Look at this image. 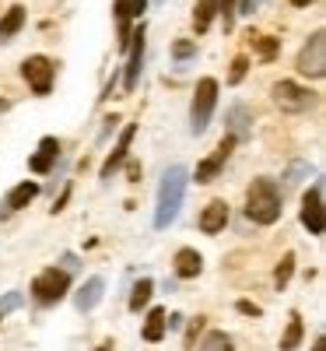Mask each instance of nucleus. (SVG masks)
Wrapping results in <instances>:
<instances>
[{
  "instance_id": "obj_1",
  "label": "nucleus",
  "mask_w": 326,
  "mask_h": 351,
  "mask_svg": "<svg viewBox=\"0 0 326 351\" xmlns=\"http://www.w3.org/2000/svg\"><path fill=\"white\" fill-rule=\"evenodd\" d=\"M183 197H186V169H183V165H168V169L162 172V183H158L155 228H168L175 218H179Z\"/></svg>"
},
{
  "instance_id": "obj_2",
  "label": "nucleus",
  "mask_w": 326,
  "mask_h": 351,
  "mask_svg": "<svg viewBox=\"0 0 326 351\" xmlns=\"http://www.w3.org/2000/svg\"><path fill=\"white\" fill-rule=\"evenodd\" d=\"M281 208H284V197L277 183L266 180V176H256L246 190V218H253L256 225H274L281 218Z\"/></svg>"
},
{
  "instance_id": "obj_3",
  "label": "nucleus",
  "mask_w": 326,
  "mask_h": 351,
  "mask_svg": "<svg viewBox=\"0 0 326 351\" xmlns=\"http://www.w3.org/2000/svg\"><path fill=\"white\" fill-rule=\"evenodd\" d=\"M214 106H218V81L200 77L197 92H193V106H190V130L193 134L207 130V123H211V116H214Z\"/></svg>"
},
{
  "instance_id": "obj_4",
  "label": "nucleus",
  "mask_w": 326,
  "mask_h": 351,
  "mask_svg": "<svg viewBox=\"0 0 326 351\" xmlns=\"http://www.w3.org/2000/svg\"><path fill=\"white\" fill-rule=\"evenodd\" d=\"M67 288H71V274L60 271V267H49L32 281V299L39 306H53V302H60L67 295Z\"/></svg>"
},
{
  "instance_id": "obj_5",
  "label": "nucleus",
  "mask_w": 326,
  "mask_h": 351,
  "mask_svg": "<svg viewBox=\"0 0 326 351\" xmlns=\"http://www.w3.org/2000/svg\"><path fill=\"white\" fill-rule=\"evenodd\" d=\"M299 74L302 77H326V32L316 28L309 43L299 53Z\"/></svg>"
},
{
  "instance_id": "obj_6",
  "label": "nucleus",
  "mask_w": 326,
  "mask_h": 351,
  "mask_svg": "<svg viewBox=\"0 0 326 351\" xmlns=\"http://www.w3.org/2000/svg\"><path fill=\"white\" fill-rule=\"evenodd\" d=\"M271 95H274L277 109H284V112H305V109H312L319 102V95H312L309 88L294 84V81H277L271 88Z\"/></svg>"
},
{
  "instance_id": "obj_7",
  "label": "nucleus",
  "mask_w": 326,
  "mask_h": 351,
  "mask_svg": "<svg viewBox=\"0 0 326 351\" xmlns=\"http://www.w3.org/2000/svg\"><path fill=\"white\" fill-rule=\"evenodd\" d=\"M21 77L28 81V88H32L36 95H49L53 92L56 67H53L49 56H28V60L21 64Z\"/></svg>"
},
{
  "instance_id": "obj_8",
  "label": "nucleus",
  "mask_w": 326,
  "mask_h": 351,
  "mask_svg": "<svg viewBox=\"0 0 326 351\" xmlns=\"http://www.w3.org/2000/svg\"><path fill=\"white\" fill-rule=\"evenodd\" d=\"M127 53H130V60H127V71H123V88H127V92H134L137 77H140V67H144V21L137 25L134 39L127 43Z\"/></svg>"
},
{
  "instance_id": "obj_9",
  "label": "nucleus",
  "mask_w": 326,
  "mask_h": 351,
  "mask_svg": "<svg viewBox=\"0 0 326 351\" xmlns=\"http://www.w3.org/2000/svg\"><path fill=\"white\" fill-rule=\"evenodd\" d=\"M302 225L312 236H323V186L319 183L302 197Z\"/></svg>"
},
{
  "instance_id": "obj_10",
  "label": "nucleus",
  "mask_w": 326,
  "mask_h": 351,
  "mask_svg": "<svg viewBox=\"0 0 326 351\" xmlns=\"http://www.w3.org/2000/svg\"><path fill=\"white\" fill-rule=\"evenodd\" d=\"M231 148H235V141H231V137H225V141L218 144V152H211V155H207V158L197 165V183H211L214 176L225 169V162H228Z\"/></svg>"
},
{
  "instance_id": "obj_11",
  "label": "nucleus",
  "mask_w": 326,
  "mask_h": 351,
  "mask_svg": "<svg viewBox=\"0 0 326 351\" xmlns=\"http://www.w3.org/2000/svg\"><path fill=\"white\" fill-rule=\"evenodd\" d=\"M39 197V186L36 183H18L8 197H4V204H0V218H8V215H14V211H21V208H28V204H32Z\"/></svg>"
},
{
  "instance_id": "obj_12",
  "label": "nucleus",
  "mask_w": 326,
  "mask_h": 351,
  "mask_svg": "<svg viewBox=\"0 0 326 351\" xmlns=\"http://www.w3.org/2000/svg\"><path fill=\"white\" fill-rule=\"evenodd\" d=\"M253 134V116H249V106L246 102H235L231 109H228V137L239 144V141H246Z\"/></svg>"
},
{
  "instance_id": "obj_13",
  "label": "nucleus",
  "mask_w": 326,
  "mask_h": 351,
  "mask_svg": "<svg viewBox=\"0 0 326 351\" xmlns=\"http://www.w3.org/2000/svg\"><path fill=\"white\" fill-rule=\"evenodd\" d=\"M225 225H228V204H225V200H211V204L200 211V232H207V236H218Z\"/></svg>"
},
{
  "instance_id": "obj_14",
  "label": "nucleus",
  "mask_w": 326,
  "mask_h": 351,
  "mask_svg": "<svg viewBox=\"0 0 326 351\" xmlns=\"http://www.w3.org/2000/svg\"><path fill=\"white\" fill-rule=\"evenodd\" d=\"M56 158H60V141H56V137H42V141H39V148H36V155L28 158V165H32V172L42 176V172L53 169Z\"/></svg>"
},
{
  "instance_id": "obj_15",
  "label": "nucleus",
  "mask_w": 326,
  "mask_h": 351,
  "mask_svg": "<svg viewBox=\"0 0 326 351\" xmlns=\"http://www.w3.org/2000/svg\"><path fill=\"white\" fill-rule=\"evenodd\" d=\"M134 134H137V127H134V123H130V127L120 134V144H116L112 155H109V158H105V165H102V180H112V172L127 162V152H130V141H134Z\"/></svg>"
},
{
  "instance_id": "obj_16",
  "label": "nucleus",
  "mask_w": 326,
  "mask_h": 351,
  "mask_svg": "<svg viewBox=\"0 0 326 351\" xmlns=\"http://www.w3.org/2000/svg\"><path fill=\"white\" fill-rule=\"evenodd\" d=\"M102 295H105V281L102 278H88L84 285H81V291H77V309L81 313H92L99 302H102Z\"/></svg>"
},
{
  "instance_id": "obj_17",
  "label": "nucleus",
  "mask_w": 326,
  "mask_h": 351,
  "mask_svg": "<svg viewBox=\"0 0 326 351\" xmlns=\"http://www.w3.org/2000/svg\"><path fill=\"white\" fill-rule=\"evenodd\" d=\"M203 271V256L197 253V250H190V246H183L179 253H175V274H179L183 281H190V278H197Z\"/></svg>"
},
{
  "instance_id": "obj_18",
  "label": "nucleus",
  "mask_w": 326,
  "mask_h": 351,
  "mask_svg": "<svg viewBox=\"0 0 326 351\" xmlns=\"http://www.w3.org/2000/svg\"><path fill=\"white\" fill-rule=\"evenodd\" d=\"M21 25H25V8H21V4L8 8V14L0 18V43H8V39H14V36L21 32Z\"/></svg>"
},
{
  "instance_id": "obj_19",
  "label": "nucleus",
  "mask_w": 326,
  "mask_h": 351,
  "mask_svg": "<svg viewBox=\"0 0 326 351\" xmlns=\"http://www.w3.org/2000/svg\"><path fill=\"white\" fill-rule=\"evenodd\" d=\"M165 319H168V316H165V309H151V313H147L144 330H140L147 344H158V341L165 337Z\"/></svg>"
},
{
  "instance_id": "obj_20",
  "label": "nucleus",
  "mask_w": 326,
  "mask_h": 351,
  "mask_svg": "<svg viewBox=\"0 0 326 351\" xmlns=\"http://www.w3.org/2000/svg\"><path fill=\"white\" fill-rule=\"evenodd\" d=\"M218 14V0H197V11H193V28H197V36H203L207 28H211Z\"/></svg>"
},
{
  "instance_id": "obj_21",
  "label": "nucleus",
  "mask_w": 326,
  "mask_h": 351,
  "mask_svg": "<svg viewBox=\"0 0 326 351\" xmlns=\"http://www.w3.org/2000/svg\"><path fill=\"white\" fill-rule=\"evenodd\" d=\"M302 334H305L302 316H299V313H291V316H288V330H284V337H281V351H294V348L302 344Z\"/></svg>"
},
{
  "instance_id": "obj_22",
  "label": "nucleus",
  "mask_w": 326,
  "mask_h": 351,
  "mask_svg": "<svg viewBox=\"0 0 326 351\" xmlns=\"http://www.w3.org/2000/svg\"><path fill=\"white\" fill-rule=\"evenodd\" d=\"M151 291H155L151 278H140V281L134 285V291H130V309H134V313H140L147 302H151Z\"/></svg>"
},
{
  "instance_id": "obj_23",
  "label": "nucleus",
  "mask_w": 326,
  "mask_h": 351,
  "mask_svg": "<svg viewBox=\"0 0 326 351\" xmlns=\"http://www.w3.org/2000/svg\"><path fill=\"white\" fill-rule=\"evenodd\" d=\"M253 49H256V56H260L263 64H271L274 56H277V49H281V43L271 39V36H253Z\"/></svg>"
},
{
  "instance_id": "obj_24",
  "label": "nucleus",
  "mask_w": 326,
  "mask_h": 351,
  "mask_svg": "<svg viewBox=\"0 0 326 351\" xmlns=\"http://www.w3.org/2000/svg\"><path fill=\"white\" fill-rule=\"evenodd\" d=\"M200 351H235V344H231V337L225 330H211V334L203 337V348Z\"/></svg>"
},
{
  "instance_id": "obj_25",
  "label": "nucleus",
  "mask_w": 326,
  "mask_h": 351,
  "mask_svg": "<svg viewBox=\"0 0 326 351\" xmlns=\"http://www.w3.org/2000/svg\"><path fill=\"white\" fill-rule=\"evenodd\" d=\"M291 274H294V253H284V260L277 263V274H274V285H277V288H288Z\"/></svg>"
},
{
  "instance_id": "obj_26",
  "label": "nucleus",
  "mask_w": 326,
  "mask_h": 351,
  "mask_svg": "<svg viewBox=\"0 0 326 351\" xmlns=\"http://www.w3.org/2000/svg\"><path fill=\"white\" fill-rule=\"evenodd\" d=\"M246 67H249V56H235V60H231V71H228V84H242Z\"/></svg>"
},
{
  "instance_id": "obj_27",
  "label": "nucleus",
  "mask_w": 326,
  "mask_h": 351,
  "mask_svg": "<svg viewBox=\"0 0 326 351\" xmlns=\"http://www.w3.org/2000/svg\"><path fill=\"white\" fill-rule=\"evenodd\" d=\"M172 56H175L179 64L190 60V56H193V43H190V39H175V43H172Z\"/></svg>"
},
{
  "instance_id": "obj_28",
  "label": "nucleus",
  "mask_w": 326,
  "mask_h": 351,
  "mask_svg": "<svg viewBox=\"0 0 326 351\" xmlns=\"http://www.w3.org/2000/svg\"><path fill=\"white\" fill-rule=\"evenodd\" d=\"M235 4L239 0H218V11L225 14V32H231V25H235Z\"/></svg>"
},
{
  "instance_id": "obj_29",
  "label": "nucleus",
  "mask_w": 326,
  "mask_h": 351,
  "mask_svg": "<svg viewBox=\"0 0 326 351\" xmlns=\"http://www.w3.org/2000/svg\"><path fill=\"white\" fill-rule=\"evenodd\" d=\"M18 306H21V295H18V291H8V295L0 299V316H4V313H14Z\"/></svg>"
},
{
  "instance_id": "obj_30",
  "label": "nucleus",
  "mask_w": 326,
  "mask_h": 351,
  "mask_svg": "<svg viewBox=\"0 0 326 351\" xmlns=\"http://www.w3.org/2000/svg\"><path fill=\"white\" fill-rule=\"evenodd\" d=\"M147 11V0H127V14L130 18H140Z\"/></svg>"
},
{
  "instance_id": "obj_31",
  "label": "nucleus",
  "mask_w": 326,
  "mask_h": 351,
  "mask_svg": "<svg viewBox=\"0 0 326 351\" xmlns=\"http://www.w3.org/2000/svg\"><path fill=\"white\" fill-rule=\"evenodd\" d=\"M200 327H203V319H200V316H197V319H193V324H190V337H186V348H190V344H193V337H197V334H200Z\"/></svg>"
},
{
  "instance_id": "obj_32",
  "label": "nucleus",
  "mask_w": 326,
  "mask_h": 351,
  "mask_svg": "<svg viewBox=\"0 0 326 351\" xmlns=\"http://www.w3.org/2000/svg\"><path fill=\"white\" fill-rule=\"evenodd\" d=\"M239 313H246V316H260V306H253V302H239Z\"/></svg>"
},
{
  "instance_id": "obj_33",
  "label": "nucleus",
  "mask_w": 326,
  "mask_h": 351,
  "mask_svg": "<svg viewBox=\"0 0 326 351\" xmlns=\"http://www.w3.org/2000/svg\"><path fill=\"white\" fill-rule=\"evenodd\" d=\"M239 8H242V14H253V11L260 8V0H242V4H239Z\"/></svg>"
},
{
  "instance_id": "obj_34",
  "label": "nucleus",
  "mask_w": 326,
  "mask_h": 351,
  "mask_svg": "<svg viewBox=\"0 0 326 351\" xmlns=\"http://www.w3.org/2000/svg\"><path fill=\"white\" fill-rule=\"evenodd\" d=\"M291 4H294V8H309V4H312V0H291Z\"/></svg>"
},
{
  "instance_id": "obj_35",
  "label": "nucleus",
  "mask_w": 326,
  "mask_h": 351,
  "mask_svg": "<svg viewBox=\"0 0 326 351\" xmlns=\"http://www.w3.org/2000/svg\"><path fill=\"white\" fill-rule=\"evenodd\" d=\"M99 351H112V341H105V344H102V348H99Z\"/></svg>"
},
{
  "instance_id": "obj_36",
  "label": "nucleus",
  "mask_w": 326,
  "mask_h": 351,
  "mask_svg": "<svg viewBox=\"0 0 326 351\" xmlns=\"http://www.w3.org/2000/svg\"><path fill=\"white\" fill-rule=\"evenodd\" d=\"M4 109H8V102H4V99H0V112H4Z\"/></svg>"
},
{
  "instance_id": "obj_37",
  "label": "nucleus",
  "mask_w": 326,
  "mask_h": 351,
  "mask_svg": "<svg viewBox=\"0 0 326 351\" xmlns=\"http://www.w3.org/2000/svg\"><path fill=\"white\" fill-rule=\"evenodd\" d=\"M116 4H127V0H116Z\"/></svg>"
}]
</instances>
